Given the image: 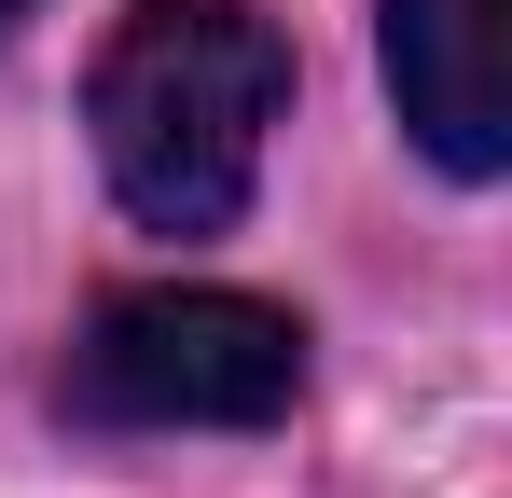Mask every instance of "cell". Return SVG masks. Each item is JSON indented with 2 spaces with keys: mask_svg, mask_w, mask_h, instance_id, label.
<instances>
[{
  "mask_svg": "<svg viewBox=\"0 0 512 498\" xmlns=\"http://www.w3.org/2000/svg\"><path fill=\"white\" fill-rule=\"evenodd\" d=\"M277 111H291V42L250 0H139L84 83L97 166L153 236H222L250 208Z\"/></svg>",
  "mask_w": 512,
  "mask_h": 498,
  "instance_id": "1",
  "label": "cell"
},
{
  "mask_svg": "<svg viewBox=\"0 0 512 498\" xmlns=\"http://www.w3.org/2000/svg\"><path fill=\"white\" fill-rule=\"evenodd\" d=\"M305 388V332L250 291H111L70 346L84 429H263Z\"/></svg>",
  "mask_w": 512,
  "mask_h": 498,
  "instance_id": "2",
  "label": "cell"
},
{
  "mask_svg": "<svg viewBox=\"0 0 512 498\" xmlns=\"http://www.w3.org/2000/svg\"><path fill=\"white\" fill-rule=\"evenodd\" d=\"M388 97L443 180L512 166V0H388Z\"/></svg>",
  "mask_w": 512,
  "mask_h": 498,
  "instance_id": "3",
  "label": "cell"
},
{
  "mask_svg": "<svg viewBox=\"0 0 512 498\" xmlns=\"http://www.w3.org/2000/svg\"><path fill=\"white\" fill-rule=\"evenodd\" d=\"M14 14H28V0H0V28H14Z\"/></svg>",
  "mask_w": 512,
  "mask_h": 498,
  "instance_id": "4",
  "label": "cell"
}]
</instances>
